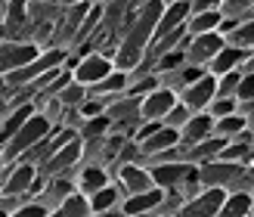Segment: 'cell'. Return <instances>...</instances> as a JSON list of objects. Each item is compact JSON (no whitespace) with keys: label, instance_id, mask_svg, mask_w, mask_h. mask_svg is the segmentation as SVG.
Returning <instances> with one entry per match:
<instances>
[{"label":"cell","instance_id":"obj_16","mask_svg":"<svg viewBox=\"0 0 254 217\" xmlns=\"http://www.w3.org/2000/svg\"><path fill=\"white\" fill-rule=\"evenodd\" d=\"M31 115H34V109H31L28 103H25V106H19L16 112H12V118L3 124V146H6V140H12V137H16V134L22 131V127H25V121H28Z\"/></svg>","mask_w":254,"mask_h":217},{"label":"cell","instance_id":"obj_10","mask_svg":"<svg viewBox=\"0 0 254 217\" xmlns=\"http://www.w3.org/2000/svg\"><path fill=\"white\" fill-rule=\"evenodd\" d=\"M118 177H121V183H124L127 193H143V189H149L152 183H155V180H152V174L143 171V168H136V164H124Z\"/></svg>","mask_w":254,"mask_h":217},{"label":"cell","instance_id":"obj_20","mask_svg":"<svg viewBox=\"0 0 254 217\" xmlns=\"http://www.w3.org/2000/svg\"><path fill=\"white\" fill-rule=\"evenodd\" d=\"M31 180H34V168L31 164H22V168L16 171V177L6 183V193H22V189L31 186Z\"/></svg>","mask_w":254,"mask_h":217},{"label":"cell","instance_id":"obj_45","mask_svg":"<svg viewBox=\"0 0 254 217\" xmlns=\"http://www.w3.org/2000/svg\"><path fill=\"white\" fill-rule=\"evenodd\" d=\"M251 127H254V115H251Z\"/></svg>","mask_w":254,"mask_h":217},{"label":"cell","instance_id":"obj_25","mask_svg":"<svg viewBox=\"0 0 254 217\" xmlns=\"http://www.w3.org/2000/svg\"><path fill=\"white\" fill-rule=\"evenodd\" d=\"M56 99H62L65 106H81V99H84V84H78V81L68 84L65 90H59V96H56Z\"/></svg>","mask_w":254,"mask_h":217},{"label":"cell","instance_id":"obj_5","mask_svg":"<svg viewBox=\"0 0 254 217\" xmlns=\"http://www.w3.org/2000/svg\"><path fill=\"white\" fill-rule=\"evenodd\" d=\"M112 74V62L106 56H87L78 69H74V81L78 84H99Z\"/></svg>","mask_w":254,"mask_h":217},{"label":"cell","instance_id":"obj_44","mask_svg":"<svg viewBox=\"0 0 254 217\" xmlns=\"http://www.w3.org/2000/svg\"><path fill=\"white\" fill-rule=\"evenodd\" d=\"M84 112H87V115H96V112H99V106H96V103H87V106H84Z\"/></svg>","mask_w":254,"mask_h":217},{"label":"cell","instance_id":"obj_33","mask_svg":"<svg viewBox=\"0 0 254 217\" xmlns=\"http://www.w3.org/2000/svg\"><path fill=\"white\" fill-rule=\"evenodd\" d=\"M236 44H254V22H248L245 28H236Z\"/></svg>","mask_w":254,"mask_h":217},{"label":"cell","instance_id":"obj_6","mask_svg":"<svg viewBox=\"0 0 254 217\" xmlns=\"http://www.w3.org/2000/svg\"><path fill=\"white\" fill-rule=\"evenodd\" d=\"M239 174H242V168L223 158V161H208L205 168H201V180L211 183V186H220L223 180H233V177H239Z\"/></svg>","mask_w":254,"mask_h":217},{"label":"cell","instance_id":"obj_42","mask_svg":"<svg viewBox=\"0 0 254 217\" xmlns=\"http://www.w3.org/2000/svg\"><path fill=\"white\" fill-rule=\"evenodd\" d=\"M217 3H220V0H195V9H198V12H211Z\"/></svg>","mask_w":254,"mask_h":217},{"label":"cell","instance_id":"obj_40","mask_svg":"<svg viewBox=\"0 0 254 217\" xmlns=\"http://www.w3.org/2000/svg\"><path fill=\"white\" fill-rule=\"evenodd\" d=\"M233 99H230V103H226V99H217V106H214V112H217V115H233Z\"/></svg>","mask_w":254,"mask_h":217},{"label":"cell","instance_id":"obj_1","mask_svg":"<svg viewBox=\"0 0 254 217\" xmlns=\"http://www.w3.org/2000/svg\"><path fill=\"white\" fill-rule=\"evenodd\" d=\"M158 19H161V0H152V3L143 9V16L136 19L133 31L127 34V41L121 44V53H118V66L121 69H133L139 62V53H143V47L149 44V37L155 34Z\"/></svg>","mask_w":254,"mask_h":217},{"label":"cell","instance_id":"obj_32","mask_svg":"<svg viewBox=\"0 0 254 217\" xmlns=\"http://www.w3.org/2000/svg\"><path fill=\"white\" fill-rule=\"evenodd\" d=\"M242 155H248V146H223L220 149V158H226V161H236Z\"/></svg>","mask_w":254,"mask_h":217},{"label":"cell","instance_id":"obj_39","mask_svg":"<svg viewBox=\"0 0 254 217\" xmlns=\"http://www.w3.org/2000/svg\"><path fill=\"white\" fill-rule=\"evenodd\" d=\"M201 78H205V72H201V69H186V72H183V81H186V84H195V81H201Z\"/></svg>","mask_w":254,"mask_h":217},{"label":"cell","instance_id":"obj_2","mask_svg":"<svg viewBox=\"0 0 254 217\" xmlns=\"http://www.w3.org/2000/svg\"><path fill=\"white\" fill-rule=\"evenodd\" d=\"M47 131H50V118H47V115H31V118L25 121L22 131L9 140V149L3 152V155H6V158L22 155V152L28 149V146H37V143H41V137H44Z\"/></svg>","mask_w":254,"mask_h":217},{"label":"cell","instance_id":"obj_9","mask_svg":"<svg viewBox=\"0 0 254 217\" xmlns=\"http://www.w3.org/2000/svg\"><path fill=\"white\" fill-rule=\"evenodd\" d=\"M223 199H226V193L220 186H211L205 196H201L198 202H192V205H186L183 208V214H217L220 208H223Z\"/></svg>","mask_w":254,"mask_h":217},{"label":"cell","instance_id":"obj_11","mask_svg":"<svg viewBox=\"0 0 254 217\" xmlns=\"http://www.w3.org/2000/svg\"><path fill=\"white\" fill-rule=\"evenodd\" d=\"M220 50H223V37L205 31V34H198V37H195V44H192V59H195V62L214 59V56L220 53Z\"/></svg>","mask_w":254,"mask_h":217},{"label":"cell","instance_id":"obj_41","mask_svg":"<svg viewBox=\"0 0 254 217\" xmlns=\"http://www.w3.org/2000/svg\"><path fill=\"white\" fill-rule=\"evenodd\" d=\"M254 3V0H226V12H236V9H245V6H251Z\"/></svg>","mask_w":254,"mask_h":217},{"label":"cell","instance_id":"obj_14","mask_svg":"<svg viewBox=\"0 0 254 217\" xmlns=\"http://www.w3.org/2000/svg\"><path fill=\"white\" fill-rule=\"evenodd\" d=\"M214 93H217V81H214L211 74H205L201 81H195V84L186 90V103L192 106V109H201V106H205Z\"/></svg>","mask_w":254,"mask_h":217},{"label":"cell","instance_id":"obj_46","mask_svg":"<svg viewBox=\"0 0 254 217\" xmlns=\"http://www.w3.org/2000/svg\"><path fill=\"white\" fill-rule=\"evenodd\" d=\"M3 12H6V0H3Z\"/></svg>","mask_w":254,"mask_h":217},{"label":"cell","instance_id":"obj_4","mask_svg":"<svg viewBox=\"0 0 254 217\" xmlns=\"http://www.w3.org/2000/svg\"><path fill=\"white\" fill-rule=\"evenodd\" d=\"M41 56L34 44H3V53H0V66H3V74L6 72H16L22 66H31V62Z\"/></svg>","mask_w":254,"mask_h":217},{"label":"cell","instance_id":"obj_31","mask_svg":"<svg viewBox=\"0 0 254 217\" xmlns=\"http://www.w3.org/2000/svg\"><path fill=\"white\" fill-rule=\"evenodd\" d=\"M217 90H220L223 96H230L233 90H239V74H236V72H230V74H226V78L220 81V87H217Z\"/></svg>","mask_w":254,"mask_h":217},{"label":"cell","instance_id":"obj_30","mask_svg":"<svg viewBox=\"0 0 254 217\" xmlns=\"http://www.w3.org/2000/svg\"><path fill=\"white\" fill-rule=\"evenodd\" d=\"M106 127H109V118H106V115H96V118L87 124V134H90V137H99V134H106Z\"/></svg>","mask_w":254,"mask_h":217},{"label":"cell","instance_id":"obj_37","mask_svg":"<svg viewBox=\"0 0 254 217\" xmlns=\"http://www.w3.org/2000/svg\"><path fill=\"white\" fill-rule=\"evenodd\" d=\"M99 12H103V9H99V6H93V9H90V19L84 22V28H81V37H84L87 31H93V25H96V19H99Z\"/></svg>","mask_w":254,"mask_h":217},{"label":"cell","instance_id":"obj_7","mask_svg":"<svg viewBox=\"0 0 254 217\" xmlns=\"http://www.w3.org/2000/svg\"><path fill=\"white\" fill-rule=\"evenodd\" d=\"M177 106V99L171 90H155V93H149L146 96V103H143V115L149 121H158L161 115H168L171 109Z\"/></svg>","mask_w":254,"mask_h":217},{"label":"cell","instance_id":"obj_24","mask_svg":"<svg viewBox=\"0 0 254 217\" xmlns=\"http://www.w3.org/2000/svg\"><path fill=\"white\" fill-rule=\"evenodd\" d=\"M217 22H220V16H217V12L211 9V12H198V16L192 19V25H189V28H192L195 34H205V31H211V28H214Z\"/></svg>","mask_w":254,"mask_h":217},{"label":"cell","instance_id":"obj_13","mask_svg":"<svg viewBox=\"0 0 254 217\" xmlns=\"http://www.w3.org/2000/svg\"><path fill=\"white\" fill-rule=\"evenodd\" d=\"M161 199H164V196H161L158 186H155V189H143V193H133L130 199L124 202V214H143V211H149V208H155Z\"/></svg>","mask_w":254,"mask_h":217},{"label":"cell","instance_id":"obj_43","mask_svg":"<svg viewBox=\"0 0 254 217\" xmlns=\"http://www.w3.org/2000/svg\"><path fill=\"white\" fill-rule=\"evenodd\" d=\"M53 193H56V196H65V193H71V183H65V180L53 183Z\"/></svg>","mask_w":254,"mask_h":217},{"label":"cell","instance_id":"obj_17","mask_svg":"<svg viewBox=\"0 0 254 217\" xmlns=\"http://www.w3.org/2000/svg\"><path fill=\"white\" fill-rule=\"evenodd\" d=\"M251 211V196L248 193H236V196H230V199H223V208H220V214H226V217H236V214H248Z\"/></svg>","mask_w":254,"mask_h":217},{"label":"cell","instance_id":"obj_8","mask_svg":"<svg viewBox=\"0 0 254 217\" xmlns=\"http://www.w3.org/2000/svg\"><path fill=\"white\" fill-rule=\"evenodd\" d=\"M186 12H189V0H177V3L158 19V25H155V41H161V37L171 34L174 28H180V22L186 19Z\"/></svg>","mask_w":254,"mask_h":217},{"label":"cell","instance_id":"obj_12","mask_svg":"<svg viewBox=\"0 0 254 217\" xmlns=\"http://www.w3.org/2000/svg\"><path fill=\"white\" fill-rule=\"evenodd\" d=\"M189 171L192 168H189V164H180V161L177 164H158V168L152 171V180H155V186H177L180 180L189 177Z\"/></svg>","mask_w":254,"mask_h":217},{"label":"cell","instance_id":"obj_26","mask_svg":"<svg viewBox=\"0 0 254 217\" xmlns=\"http://www.w3.org/2000/svg\"><path fill=\"white\" fill-rule=\"evenodd\" d=\"M223 146H226V143H223V137H220V140H208V143L201 140V143L195 146L192 155H195V158H211V155H220V149H223Z\"/></svg>","mask_w":254,"mask_h":217},{"label":"cell","instance_id":"obj_27","mask_svg":"<svg viewBox=\"0 0 254 217\" xmlns=\"http://www.w3.org/2000/svg\"><path fill=\"white\" fill-rule=\"evenodd\" d=\"M121 87H124V74H121V72H112L106 81H99V84H96V90L106 96V93H118Z\"/></svg>","mask_w":254,"mask_h":217},{"label":"cell","instance_id":"obj_38","mask_svg":"<svg viewBox=\"0 0 254 217\" xmlns=\"http://www.w3.org/2000/svg\"><path fill=\"white\" fill-rule=\"evenodd\" d=\"M183 62V53H168L161 59V69H174V66H180Z\"/></svg>","mask_w":254,"mask_h":217},{"label":"cell","instance_id":"obj_22","mask_svg":"<svg viewBox=\"0 0 254 217\" xmlns=\"http://www.w3.org/2000/svg\"><path fill=\"white\" fill-rule=\"evenodd\" d=\"M242 56H245L242 50H220V53L214 56V72H230Z\"/></svg>","mask_w":254,"mask_h":217},{"label":"cell","instance_id":"obj_34","mask_svg":"<svg viewBox=\"0 0 254 217\" xmlns=\"http://www.w3.org/2000/svg\"><path fill=\"white\" fill-rule=\"evenodd\" d=\"M16 214H19V217H44V214H50V208H44V205H25V208H19Z\"/></svg>","mask_w":254,"mask_h":217},{"label":"cell","instance_id":"obj_28","mask_svg":"<svg viewBox=\"0 0 254 217\" xmlns=\"http://www.w3.org/2000/svg\"><path fill=\"white\" fill-rule=\"evenodd\" d=\"M245 127V118H239V115H223L220 124H217V131L226 137V134H239Z\"/></svg>","mask_w":254,"mask_h":217},{"label":"cell","instance_id":"obj_29","mask_svg":"<svg viewBox=\"0 0 254 217\" xmlns=\"http://www.w3.org/2000/svg\"><path fill=\"white\" fill-rule=\"evenodd\" d=\"M84 186H87V189H99V186H106V174L99 171V168H87V171H84Z\"/></svg>","mask_w":254,"mask_h":217},{"label":"cell","instance_id":"obj_15","mask_svg":"<svg viewBox=\"0 0 254 217\" xmlns=\"http://www.w3.org/2000/svg\"><path fill=\"white\" fill-rule=\"evenodd\" d=\"M177 134L174 127H161V131H155L152 137H146L143 140V146H139V152H146V155H155V152H164L168 146H174L177 143Z\"/></svg>","mask_w":254,"mask_h":217},{"label":"cell","instance_id":"obj_36","mask_svg":"<svg viewBox=\"0 0 254 217\" xmlns=\"http://www.w3.org/2000/svg\"><path fill=\"white\" fill-rule=\"evenodd\" d=\"M168 121H171V124H183V121H186V109H183V106H174V109L168 112Z\"/></svg>","mask_w":254,"mask_h":217},{"label":"cell","instance_id":"obj_3","mask_svg":"<svg viewBox=\"0 0 254 217\" xmlns=\"http://www.w3.org/2000/svg\"><path fill=\"white\" fill-rule=\"evenodd\" d=\"M62 59H65V53H62V50H50L47 56H37V59L31 62V66H22V69H16V72H9V74H6V81H9L12 87H19V84H28V81H37L44 72L56 69Z\"/></svg>","mask_w":254,"mask_h":217},{"label":"cell","instance_id":"obj_35","mask_svg":"<svg viewBox=\"0 0 254 217\" xmlns=\"http://www.w3.org/2000/svg\"><path fill=\"white\" fill-rule=\"evenodd\" d=\"M239 96H242V99H254V74H248L245 81H239Z\"/></svg>","mask_w":254,"mask_h":217},{"label":"cell","instance_id":"obj_21","mask_svg":"<svg viewBox=\"0 0 254 217\" xmlns=\"http://www.w3.org/2000/svg\"><path fill=\"white\" fill-rule=\"evenodd\" d=\"M115 199H118V193H115V186H99L90 205H93V211H109L112 205H115Z\"/></svg>","mask_w":254,"mask_h":217},{"label":"cell","instance_id":"obj_19","mask_svg":"<svg viewBox=\"0 0 254 217\" xmlns=\"http://www.w3.org/2000/svg\"><path fill=\"white\" fill-rule=\"evenodd\" d=\"M211 118H208V115H198V118H192V121H189L186 124V131H183V137L186 140H192V143H195V140H198V143H201V140H205V134L211 131Z\"/></svg>","mask_w":254,"mask_h":217},{"label":"cell","instance_id":"obj_23","mask_svg":"<svg viewBox=\"0 0 254 217\" xmlns=\"http://www.w3.org/2000/svg\"><path fill=\"white\" fill-rule=\"evenodd\" d=\"M87 211H93L90 202H84L81 196H71V199H68L65 205L56 211V214H59V217H71V214H87Z\"/></svg>","mask_w":254,"mask_h":217},{"label":"cell","instance_id":"obj_18","mask_svg":"<svg viewBox=\"0 0 254 217\" xmlns=\"http://www.w3.org/2000/svg\"><path fill=\"white\" fill-rule=\"evenodd\" d=\"M78 155H81V146H78V140H71L68 146H62V152H53V158H50V171L65 168V164H71Z\"/></svg>","mask_w":254,"mask_h":217}]
</instances>
